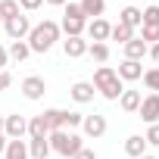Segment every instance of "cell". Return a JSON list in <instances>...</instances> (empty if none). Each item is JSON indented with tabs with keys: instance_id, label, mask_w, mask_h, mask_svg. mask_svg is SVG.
Here are the masks:
<instances>
[{
	"instance_id": "44dd1931",
	"label": "cell",
	"mask_w": 159,
	"mask_h": 159,
	"mask_svg": "<svg viewBox=\"0 0 159 159\" xmlns=\"http://www.w3.org/2000/svg\"><path fill=\"white\" fill-rule=\"evenodd\" d=\"M50 153H53V150H50V140H47V137L28 143V156H31V159H47Z\"/></svg>"
},
{
	"instance_id": "8fae6325",
	"label": "cell",
	"mask_w": 159,
	"mask_h": 159,
	"mask_svg": "<svg viewBox=\"0 0 159 159\" xmlns=\"http://www.w3.org/2000/svg\"><path fill=\"white\" fill-rule=\"evenodd\" d=\"M69 94H72V100H75V103H91L97 91H94V84H91V81H75Z\"/></svg>"
},
{
	"instance_id": "d590c367",
	"label": "cell",
	"mask_w": 159,
	"mask_h": 159,
	"mask_svg": "<svg viewBox=\"0 0 159 159\" xmlns=\"http://www.w3.org/2000/svg\"><path fill=\"white\" fill-rule=\"evenodd\" d=\"M7 62H10V53H7V47H3V44H0V72L7 69Z\"/></svg>"
},
{
	"instance_id": "7402d4cb",
	"label": "cell",
	"mask_w": 159,
	"mask_h": 159,
	"mask_svg": "<svg viewBox=\"0 0 159 159\" xmlns=\"http://www.w3.org/2000/svg\"><path fill=\"white\" fill-rule=\"evenodd\" d=\"M19 13H22L19 10V0H0V22H7V19H13Z\"/></svg>"
},
{
	"instance_id": "277c9868",
	"label": "cell",
	"mask_w": 159,
	"mask_h": 159,
	"mask_svg": "<svg viewBox=\"0 0 159 159\" xmlns=\"http://www.w3.org/2000/svg\"><path fill=\"white\" fill-rule=\"evenodd\" d=\"M3 28H7V34H10L13 41H25V38H28V31H31V22H28V16H25V13H19V16L7 19V22H3Z\"/></svg>"
},
{
	"instance_id": "836d02e7",
	"label": "cell",
	"mask_w": 159,
	"mask_h": 159,
	"mask_svg": "<svg viewBox=\"0 0 159 159\" xmlns=\"http://www.w3.org/2000/svg\"><path fill=\"white\" fill-rule=\"evenodd\" d=\"M72 159H97V153H94V150H88V147H81V150L72 156Z\"/></svg>"
},
{
	"instance_id": "4dcf8cb0",
	"label": "cell",
	"mask_w": 159,
	"mask_h": 159,
	"mask_svg": "<svg viewBox=\"0 0 159 159\" xmlns=\"http://www.w3.org/2000/svg\"><path fill=\"white\" fill-rule=\"evenodd\" d=\"M143 140H147V147H159V122L147 128V134H143Z\"/></svg>"
},
{
	"instance_id": "ffe728a7",
	"label": "cell",
	"mask_w": 159,
	"mask_h": 159,
	"mask_svg": "<svg viewBox=\"0 0 159 159\" xmlns=\"http://www.w3.org/2000/svg\"><path fill=\"white\" fill-rule=\"evenodd\" d=\"M119 22L137 31V28H140V10H137V7H125V10L119 13Z\"/></svg>"
},
{
	"instance_id": "d4e9b609",
	"label": "cell",
	"mask_w": 159,
	"mask_h": 159,
	"mask_svg": "<svg viewBox=\"0 0 159 159\" xmlns=\"http://www.w3.org/2000/svg\"><path fill=\"white\" fill-rule=\"evenodd\" d=\"M41 116H44V122H47L50 131H59L62 128V109H44Z\"/></svg>"
},
{
	"instance_id": "6da1fadb",
	"label": "cell",
	"mask_w": 159,
	"mask_h": 159,
	"mask_svg": "<svg viewBox=\"0 0 159 159\" xmlns=\"http://www.w3.org/2000/svg\"><path fill=\"white\" fill-rule=\"evenodd\" d=\"M56 41H59V22H53V19H44L41 25H31V31H28L31 53H47Z\"/></svg>"
},
{
	"instance_id": "ab89813d",
	"label": "cell",
	"mask_w": 159,
	"mask_h": 159,
	"mask_svg": "<svg viewBox=\"0 0 159 159\" xmlns=\"http://www.w3.org/2000/svg\"><path fill=\"white\" fill-rule=\"evenodd\" d=\"M140 159H159V156H153V153H143V156H140Z\"/></svg>"
},
{
	"instance_id": "52a82bcc",
	"label": "cell",
	"mask_w": 159,
	"mask_h": 159,
	"mask_svg": "<svg viewBox=\"0 0 159 159\" xmlns=\"http://www.w3.org/2000/svg\"><path fill=\"white\" fill-rule=\"evenodd\" d=\"M137 116H140L147 125H156V122H159V94H147V97L140 100Z\"/></svg>"
},
{
	"instance_id": "603a6c76",
	"label": "cell",
	"mask_w": 159,
	"mask_h": 159,
	"mask_svg": "<svg viewBox=\"0 0 159 159\" xmlns=\"http://www.w3.org/2000/svg\"><path fill=\"white\" fill-rule=\"evenodd\" d=\"M109 38H112V41H119V44H128V41L134 38V28H128V25H122V22H119V25H112Z\"/></svg>"
},
{
	"instance_id": "d6a6232c",
	"label": "cell",
	"mask_w": 159,
	"mask_h": 159,
	"mask_svg": "<svg viewBox=\"0 0 159 159\" xmlns=\"http://www.w3.org/2000/svg\"><path fill=\"white\" fill-rule=\"evenodd\" d=\"M41 3H44V0H19V10H25V13H34Z\"/></svg>"
},
{
	"instance_id": "9c48e42d",
	"label": "cell",
	"mask_w": 159,
	"mask_h": 159,
	"mask_svg": "<svg viewBox=\"0 0 159 159\" xmlns=\"http://www.w3.org/2000/svg\"><path fill=\"white\" fill-rule=\"evenodd\" d=\"M88 38L94 41V44H106L109 41V31H112V25L106 22V19H94V22H88Z\"/></svg>"
},
{
	"instance_id": "f546056e",
	"label": "cell",
	"mask_w": 159,
	"mask_h": 159,
	"mask_svg": "<svg viewBox=\"0 0 159 159\" xmlns=\"http://www.w3.org/2000/svg\"><path fill=\"white\" fill-rule=\"evenodd\" d=\"M143 84H147L153 94H159V69H147V72H143Z\"/></svg>"
},
{
	"instance_id": "1f68e13d",
	"label": "cell",
	"mask_w": 159,
	"mask_h": 159,
	"mask_svg": "<svg viewBox=\"0 0 159 159\" xmlns=\"http://www.w3.org/2000/svg\"><path fill=\"white\" fill-rule=\"evenodd\" d=\"M66 19H84V13H81V7L78 3H66V13H62Z\"/></svg>"
},
{
	"instance_id": "ac0fdd59",
	"label": "cell",
	"mask_w": 159,
	"mask_h": 159,
	"mask_svg": "<svg viewBox=\"0 0 159 159\" xmlns=\"http://www.w3.org/2000/svg\"><path fill=\"white\" fill-rule=\"evenodd\" d=\"M47 134H50V128H47L44 116H31V119H28V137H31V140H41V137H47Z\"/></svg>"
},
{
	"instance_id": "4fadbf2b",
	"label": "cell",
	"mask_w": 159,
	"mask_h": 159,
	"mask_svg": "<svg viewBox=\"0 0 159 159\" xmlns=\"http://www.w3.org/2000/svg\"><path fill=\"white\" fill-rule=\"evenodd\" d=\"M147 50H150V47H147V44H143V41L134 34V38L125 44V59H134V62H140V59L147 56Z\"/></svg>"
},
{
	"instance_id": "e0dca14e",
	"label": "cell",
	"mask_w": 159,
	"mask_h": 159,
	"mask_svg": "<svg viewBox=\"0 0 159 159\" xmlns=\"http://www.w3.org/2000/svg\"><path fill=\"white\" fill-rule=\"evenodd\" d=\"M3 159H31V156H28V143H25V140H7Z\"/></svg>"
},
{
	"instance_id": "83f0119b",
	"label": "cell",
	"mask_w": 159,
	"mask_h": 159,
	"mask_svg": "<svg viewBox=\"0 0 159 159\" xmlns=\"http://www.w3.org/2000/svg\"><path fill=\"white\" fill-rule=\"evenodd\" d=\"M88 53H91L97 62H106V59H109V44H88Z\"/></svg>"
},
{
	"instance_id": "8d00e7d4",
	"label": "cell",
	"mask_w": 159,
	"mask_h": 159,
	"mask_svg": "<svg viewBox=\"0 0 159 159\" xmlns=\"http://www.w3.org/2000/svg\"><path fill=\"white\" fill-rule=\"evenodd\" d=\"M150 56H153V62H159V44H150V50H147Z\"/></svg>"
},
{
	"instance_id": "4316f807",
	"label": "cell",
	"mask_w": 159,
	"mask_h": 159,
	"mask_svg": "<svg viewBox=\"0 0 159 159\" xmlns=\"http://www.w3.org/2000/svg\"><path fill=\"white\" fill-rule=\"evenodd\" d=\"M81 112H75V109H62V128H81Z\"/></svg>"
},
{
	"instance_id": "7a4b0ae2",
	"label": "cell",
	"mask_w": 159,
	"mask_h": 159,
	"mask_svg": "<svg viewBox=\"0 0 159 159\" xmlns=\"http://www.w3.org/2000/svg\"><path fill=\"white\" fill-rule=\"evenodd\" d=\"M94 91H100L106 100H119L122 97V78L116 75V69L112 66H100L97 72H94Z\"/></svg>"
},
{
	"instance_id": "5b68a950",
	"label": "cell",
	"mask_w": 159,
	"mask_h": 159,
	"mask_svg": "<svg viewBox=\"0 0 159 159\" xmlns=\"http://www.w3.org/2000/svg\"><path fill=\"white\" fill-rule=\"evenodd\" d=\"M3 134H7V140H22V134H28V119L25 116H3Z\"/></svg>"
},
{
	"instance_id": "5bb4252c",
	"label": "cell",
	"mask_w": 159,
	"mask_h": 159,
	"mask_svg": "<svg viewBox=\"0 0 159 159\" xmlns=\"http://www.w3.org/2000/svg\"><path fill=\"white\" fill-rule=\"evenodd\" d=\"M62 50H66V56L78 59V56L88 53V41H84V38H66V41H62Z\"/></svg>"
},
{
	"instance_id": "f1b7e54d",
	"label": "cell",
	"mask_w": 159,
	"mask_h": 159,
	"mask_svg": "<svg viewBox=\"0 0 159 159\" xmlns=\"http://www.w3.org/2000/svg\"><path fill=\"white\" fill-rule=\"evenodd\" d=\"M140 25H159V7L140 10Z\"/></svg>"
},
{
	"instance_id": "7c38bea8",
	"label": "cell",
	"mask_w": 159,
	"mask_h": 159,
	"mask_svg": "<svg viewBox=\"0 0 159 159\" xmlns=\"http://www.w3.org/2000/svg\"><path fill=\"white\" fill-rule=\"evenodd\" d=\"M84 28H88V19H66L62 16V22H59V31H66V38H81Z\"/></svg>"
},
{
	"instance_id": "484cf974",
	"label": "cell",
	"mask_w": 159,
	"mask_h": 159,
	"mask_svg": "<svg viewBox=\"0 0 159 159\" xmlns=\"http://www.w3.org/2000/svg\"><path fill=\"white\" fill-rule=\"evenodd\" d=\"M140 41L150 47V44H159V25H140Z\"/></svg>"
},
{
	"instance_id": "e575fe53",
	"label": "cell",
	"mask_w": 159,
	"mask_h": 159,
	"mask_svg": "<svg viewBox=\"0 0 159 159\" xmlns=\"http://www.w3.org/2000/svg\"><path fill=\"white\" fill-rule=\"evenodd\" d=\"M10 84H13V75H10V72L3 69V72H0V91H7Z\"/></svg>"
},
{
	"instance_id": "3957f363",
	"label": "cell",
	"mask_w": 159,
	"mask_h": 159,
	"mask_svg": "<svg viewBox=\"0 0 159 159\" xmlns=\"http://www.w3.org/2000/svg\"><path fill=\"white\" fill-rule=\"evenodd\" d=\"M47 140H50V150L53 153H59V156H75L78 150L84 147V140L78 137V134H72V131H66V128H59V131H50L47 134Z\"/></svg>"
},
{
	"instance_id": "b9f144b4",
	"label": "cell",
	"mask_w": 159,
	"mask_h": 159,
	"mask_svg": "<svg viewBox=\"0 0 159 159\" xmlns=\"http://www.w3.org/2000/svg\"><path fill=\"white\" fill-rule=\"evenodd\" d=\"M0 25H3V22H0Z\"/></svg>"
},
{
	"instance_id": "74e56055",
	"label": "cell",
	"mask_w": 159,
	"mask_h": 159,
	"mask_svg": "<svg viewBox=\"0 0 159 159\" xmlns=\"http://www.w3.org/2000/svg\"><path fill=\"white\" fill-rule=\"evenodd\" d=\"M44 3H50V7H66L69 0H44Z\"/></svg>"
},
{
	"instance_id": "8992f818",
	"label": "cell",
	"mask_w": 159,
	"mask_h": 159,
	"mask_svg": "<svg viewBox=\"0 0 159 159\" xmlns=\"http://www.w3.org/2000/svg\"><path fill=\"white\" fill-rule=\"evenodd\" d=\"M106 128H109V125H106V116H100V112H94V116H84V119H81V131H84L88 137H94V140H97V137H103V134H106Z\"/></svg>"
},
{
	"instance_id": "9a60e30c",
	"label": "cell",
	"mask_w": 159,
	"mask_h": 159,
	"mask_svg": "<svg viewBox=\"0 0 159 159\" xmlns=\"http://www.w3.org/2000/svg\"><path fill=\"white\" fill-rule=\"evenodd\" d=\"M140 100H143V94H140V91H122L119 106H122L125 112H137V109H140Z\"/></svg>"
},
{
	"instance_id": "ba28073f",
	"label": "cell",
	"mask_w": 159,
	"mask_h": 159,
	"mask_svg": "<svg viewBox=\"0 0 159 159\" xmlns=\"http://www.w3.org/2000/svg\"><path fill=\"white\" fill-rule=\"evenodd\" d=\"M22 94H25V100H41L47 94V81L41 75H28V78H22Z\"/></svg>"
},
{
	"instance_id": "d6986e66",
	"label": "cell",
	"mask_w": 159,
	"mask_h": 159,
	"mask_svg": "<svg viewBox=\"0 0 159 159\" xmlns=\"http://www.w3.org/2000/svg\"><path fill=\"white\" fill-rule=\"evenodd\" d=\"M81 13H84V19H100L103 16V10H106V0H81Z\"/></svg>"
},
{
	"instance_id": "f35d334b",
	"label": "cell",
	"mask_w": 159,
	"mask_h": 159,
	"mask_svg": "<svg viewBox=\"0 0 159 159\" xmlns=\"http://www.w3.org/2000/svg\"><path fill=\"white\" fill-rule=\"evenodd\" d=\"M7 150V134H0V153Z\"/></svg>"
},
{
	"instance_id": "30bf717a",
	"label": "cell",
	"mask_w": 159,
	"mask_h": 159,
	"mask_svg": "<svg viewBox=\"0 0 159 159\" xmlns=\"http://www.w3.org/2000/svg\"><path fill=\"white\" fill-rule=\"evenodd\" d=\"M116 75L122 78V81H137V78H143V66L134 62V59H122V66L116 69Z\"/></svg>"
},
{
	"instance_id": "60d3db41",
	"label": "cell",
	"mask_w": 159,
	"mask_h": 159,
	"mask_svg": "<svg viewBox=\"0 0 159 159\" xmlns=\"http://www.w3.org/2000/svg\"><path fill=\"white\" fill-rule=\"evenodd\" d=\"M0 134H3V116H0Z\"/></svg>"
},
{
	"instance_id": "2e32d148",
	"label": "cell",
	"mask_w": 159,
	"mask_h": 159,
	"mask_svg": "<svg viewBox=\"0 0 159 159\" xmlns=\"http://www.w3.org/2000/svg\"><path fill=\"white\" fill-rule=\"evenodd\" d=\"M125 153H128L131 159H140V156L147 153V140H143V134H131V137L125 140Z\"/></svg>"
},
{
	"instance_id": "cb8c5ba5",
	"label": "cell",
	"mask_w": 159,
	"mask_h": 159,
	"mask_svg": "<svg viewBox=\"0 0 159 159\" xmlns=\"http://www.w3.org/2000/svg\"><path fill=\"white\" fill-rule=\"evenodd\" d=\"M7 53H10V59L22 62V59H28V53H31V50H28V41H13V47H10Z\"/></svg>"
}]
</instances>
